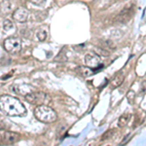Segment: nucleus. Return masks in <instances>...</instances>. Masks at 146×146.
I'll return each mask as SVG.
<instances>
[{
	"instance_id": "nucleus-16",
	"label": "nucleus",
	"mask_w": 146,
	"mask_h": 146,
	"mask_svg": "<svg viewBox=\"0 0 146 146\" xmlns=\"http://www.w3.org/2000/svg\"><path fill=\"white\" fill-rule=\"evenodd\" d=\"M115 131H108L107 133H105L104 135H102V137H101V140H105L107 139V138H109L110 136H112V133H114Z\"/></svg>"
},
{
	"instance_id": "nucleus-4",
	"label": "nucleus",
	"mask_w": 146,
	"mask_h": 146,
	"mask_svg": "<svg viewBox=\"0 0 146 146\" xmlns=\"http://www.w3.org/2000/svg\"><path fill=\"white\" fill-rule=\"evenodd\" d=\"M4 49L10 54H17L22 50V41L18 37H9L3 43Z\"/></svg>"
},
{
	"instance_id": "nucleus-9",
	"label": "nucleus",
	"mask_w": 146,
	"mask_h": 146,
	"mask_svg": "<svg viewBox=\"0 0 146 146\" xmlns=\"http://www.w3.org/2000/svg\"><path fill=\"white\" fill-rule=\"evenodd\" d=\"M20 138L21 135L17 133H14V131H5L3 135V140L9 144H13V143L17 142L20 140Z\"/></svg>"
},
{
	"instance_id": "nucleus-12",
	"label": "nucleus",
	"mask_w": 146,
	"mask_h": 146,
	"mask_svg": "<svg viewBox=\"0 0 146 146\" xmlns=\"http://www.w3.org/2000/svg\"><path fill=\"white\" fill-rule=\"evenodd\" d=\"M11 9V5L7 0H1V3H0V11L2 13H7Z\"/></svg>"
},
{
	"instance_id": "nucleus-8",
	"label": "nucleus",
	"mask_w": 146,
	"mask_h": 146,
	"mask_svg": "<svg viewBox=\"0 0 146 146\" xmlns=\"http://www.w3.org/2000/svg\"><path fill=\"white\" fill-rule=\"evenodd\" d=\"M28 87H29L28 85H14V86L12 87V89H13V91L15 92L16 94H18V95L25 96V95H27V94L34 91V88L30 87L29 89H27Z\"/></svg>"
},
{
	"instance_id": "nucleus-14",
	"label": "nucleus",
	"mask_w": 146,
	"mask_h": 146,
	"mask_svg": "<svg viewBox=\"0 0 146 146\" xmlns=\"http://www.w3.org/2000/svg\"><path fill=\"white\" fill-rule=\"evenodd\" d=\"M36 35H37V38H38L40 41H44V40L47 38V32L44 29H39L38 31H37Z\"/></svg>"
},
{
	"instance_id": "nucleus-2",
	"label": "nucleus",
	"mask_w": 146,
	"mask_h": 146,
	"mask_svg": "<svg viewBox=\"0 0 146 146\" xmlns=\"http://www.w3.org/2000/svg\"><path fill=\"white\" fill-rule=\"evenodd\" d=\"M34 115L40 122L46 124L54 123L58 118L56 111L49 105H38L34 109Z\"/></svg>"
},
{
	"instance_id": "nucleus-3",
	"label": "nucleus",
	"mask_w": 146,
	"mask_h": 146,
	"mask_svg": "<svg viewBox=\"0 0 146 146\" xmlns=\"http://www.w3.org/2000/svg\"><path fill=\"white\" fill-rule=\"evenodd\" d=\"M25 98L30 104H36L37 106L38 105H47L51 101V98L49 95H47L44 92L39 91H33L27 94L25 96Z\"/></svg>"
},
{
	"instance_id": "nucleus-10",
	"label": "nucleus",
	"mask_w": 146,
	"mask_h": 146,
	"mask_svg": "<svg viewBox=\"0 0 146 146\" xmlns=\"http://www.w3.org/2000/svg\"><path fill=\"white\" fill-rule=\"evenodd\" d=\"M125 80V75L123 73H118V74L115 75V77L111 80V86L112 88H118L119 86H121L123 84Z\"/></svg>"
},
{
	"instance_id": "nucleus-1",
	"label": "nucleus",
	"mask_w": 146,
	"mask_h": 146,
	"mask_svg": "<svg viewBox=\"0 0 146 146\" xmlns=\"http://www.w3.org/2000/svg\"><path fill=\"white\" fill-rule=\"evenodd\" d=\"M0 110L11 117H23L27 114V108L21 100L8 95L0 96Z\"/></svg>"
},
{
	"instance_id": "nucleus-6",
	"label": "nucleus",
	"mask_w": 146,
	"mask_h": 146,
	"mask_svg": "<svg viewBox=\"0 0 146 146\" xmlns=\"http://www.w3.org/2000/svg\"><path fill=\"white\" fill-rule=\"evenodd\" d=\"M28 18V11L23 7H20L13 13V19L18 23H25Z\"/></svg>"
},
{
	"instance_id": "nucleus-17",
	"label": "nucleus",
	"mask_w": 146,
	"mask_h": 146,
	"mask_svg": "<svg viewBox=\"0 0 146 146\" xmlns=\"http://www.w3.org/2000/svg\"><path fill=\"white\" fill-rule=\"evenodd\" d=\"M21 1H22V2H27V0H21Z\"/></svg>"
},
{
	"instance_id": "nucleus-5",
	"label": "nucleus",
	"mask_w": 146,
	"mask_h": 146,
	"mask_svg": "<svg viewBox=\"0 0 146 146\" xmlns=\"http://www.w3.org/2000/svg\"><path fill=\"white\" fill-rule=\"evenodd\" d=\"M85 63H86L87 67L91 68V69L96 70L100 69L103 66L101 63L100 56L96 53H89L85 56Z\"/></svg>"
},
{
	"instance_id": "nucleus-15",
	"label": "nucleus",
	"mask_w": 146,
	"mask_h": 146,
	"mask_svg": "<svg viewBox=\"0 0 146 146\" xmlns=\"http://www.w3.org/2000/svg\"><path fill=\"white\" fill-rule=\"evenodd\" d=\"M30 1L37 6H42L46 3V0H30Z\"/></svg>"
},
{
	"instance_id": "nucleus-11",
	"label": "nucleus",
	"mask_w": 146,
	"mask_h": 146,
	"mask_svg": "<svg viewBox=\"0 0 146 146\" xmlns=\"http://www.w3.org/2000/svg\"><path fill=\"white\" fill-rule=\"evenodd\" d=\"M129 119H131V114H129V113H125V114H123L118 120V127H120V128H124L125 126L128 125Z\"/></svg>"
},
{
	"instance_id": "nucleus-13",
	"label": "nucleus",
	"mask_w": 146,
	"mask_h": 146,
	"mask_svg": "<svg viewBox=\"0 0 146 146\" xmlns=\"http://www.w3.org/2000/svg\"><path fill=\"white\" fill-rule=\"evenodd\" d=\"M14 27V23L11 22L10 20H5L3 23V28L5 31H9V30L13 29Z\"/></svg>"
},
{
	"instance_id": "nucleus-7",
	"label": "nucleus",
	"mask_w": 146,
	"mask_h": 146,
	"mask_svg": "<svg viewBox=\"0 0 146 146\" xmlns=\"http://www.w3.org/2000/svg\"><path fill=\"white\" fill-rule=\"evenodd\" d=\"M133 10H135V8H133V5L126 7V8H125L124 10L121 12V14H120V16L118 17L120 22H123V23L128 22L129 19L133 17V12H135Z\"/></svg>"
}]
</instances>
